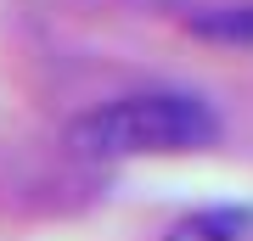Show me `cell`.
<instances>
[{
  "label": "cell",
  "mask_w": 253,
  "mask_h": 241,
  "mask_svg": "<svg viewBox=\"0 0 253 241\" xmlns=\"http://www.w3.org/2000/svg\"><path fill=\"white\" fill-rule=\"evenodd\" d=\"M219 140V112L191 90H129L96 101L68 124V146L96 163L186 157Z\"/></svg>",
  "instance_id": "obj_1"
},
{
  "label": "cell",
  "mask_w": 253,
  "mask_h": 241,
  "mask_svg": "<svg viewBox=\"0 0 253 241\" xmlns=\"http://www.w3.org/2000/svg\"><path fill=\"white\" fill-rule=\"evenodd\" d=\"M163 6H174V0H163Z\"/></svg>",
  "instance_id": "obj_4"
},
{
  "label": "cell",
  "mask_w": 253,
  "mask_h": 241,
  "mask_svg": "<svg viewBox=\"0 0 253 241\" xmlns=\"http://www.w3.org/2000/svg\"><path fill=\"white\" fill-rule=\"evenodd\" d=\"M163 241H253V202H214L174 219Z\"/></svg>",
  "instance_id": "obj_2"
},
{
  "label": "cell",
  "mask_w": 253,
  "mask_h": 241,
  "mask_svg": "<svg viewBox=\"0 0 253 241\" xmlns=\"http://www.w3.org/2000/svg\"><path fill=\"white\" fill-rule=\"evenodd\" d=\"M186 28L208 45H253V0H231V6H197Z\"/></svg>",
  "instance_id": "obj_3"
}]
</instances>
